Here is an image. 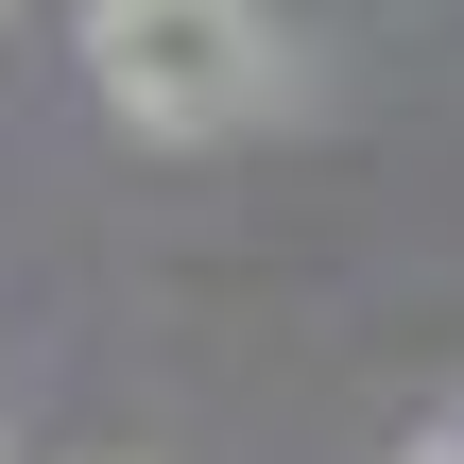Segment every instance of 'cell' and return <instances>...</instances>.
Masks as SVG:
<instances>
[{"label":"cell","mask_w":464,"mask_h":464,"mask_svg":"<svg viewBox=\"0 0 464 464\" xmlns=\"http://www.w3.org/2000/svg\"><path fill=\"white\" fill-rule=\"evenodd\" d=\"M86 86L121 138H241L293 86V52L258 0H86Z\"/></svg>","instance_id":"1"}]
</instances>
